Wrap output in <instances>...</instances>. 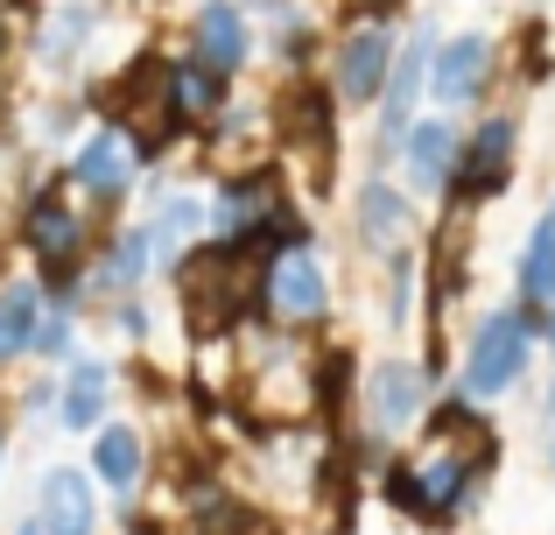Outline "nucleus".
Returning <instances> with one entry per match:
<instances>
[{"instance_id":"nucleus-1","label":"nucleus","mask_w":555,"mask_h":535,"mask_svg":"<svg viewBox=\"0 0 555 535\" xmlns=\"http://www.w3.org/2000/svg\"><path fill=\"white\" fill-rule=\"evenodd\" d=\"M492 466H500V437L472 416V402L436 409L429 451H422V466H408L415 472V514L422 522H457V514H472V500H478V486H486Z\"/></svg>"},{"instance_id":"nucleus-2","label":"nucleus","mask_w":555,"mask_h":535,"mask_svg":"<svg viewBox=\"0 0 555 535\" xmlns=\"http://www.w3.org/2000/svg\"><path fill=\"white\" fill-rule=\"evenodd\" d=\"M14 247L28 254V268L42 275V289L85 282V262H92L99 240H92V219H85V205L64 191V177L22 198V212H14Z\"/></svg>"},{"instance_id":"nucleus-3","label":"nucleus","mask_w":555,"mask_h":535,"mask_svg":"<svg viewBox=\"0 0 555 535\" xmlns=\"http://www.w3.org/2000/svg\"><path fill=\"white\" fill-rule=\"evenodd\" d=\"M141 163H149V155L134 149V135L106 120V127H92V135H85L78 149H70V163L56 169V177H64V191L78 198V205L113 212V205H120V198L141 183Z\"/></svg>"},{"instance_id":"nucleus-4","label":"nucleus","mask_w":555,"mask_h":535,"mask_svg":"<svg viewBox=\"0 0 555 535\" xmlns=\"http://www.w3.org/2000/svg\"><path fill=\"white\" fill-rule=\"evenodd\" d=\"M528 353H534V324L520 310H492L478 324L472 353H464V402H492L528 373Z\"/></svg>"},{"instance_id":"nucleus-5","label":"nucleus","mask_w":555,"mask_h":535,"mask_svg":"<svg viewBox=\"0 0 555 535\" xmlns=\"http://www.w3.org/2000/svg\"><path fill=\"white\" fill-rule=\"evenodd\" d=\"M260 310H274L282 324H317L331 310V275H324V254L310 240L268 254V268H260Z\"/></svg>"},{"instance_id":"nucleus-6","label":"nucleus","mask_w":555,"mask_h":535,"mask_svg":"<svg viewBox=\"0 0 555 535\" xmlns=\"http://www.w3.org/2000/svg\"><path fill=\"white\" fill-rule=\"evenodd\" d=\"M149 275H155L149 226H113V233H99L92 262H85V296H99V303L141 296V282H149Z\"/></svg>"},{"instance_id":"nucleus-7","label":"nucleus","mask_w":555,"mask_h":535,"mask_svg":"<svg viewBox=\"0 0 555 535\" xmlns=\"http://www.w3.org/2000/svg\"><path fill=\"white\" fill-rule=\"evenodd\" d=\"M514 141H520L514 113L478 120V135L464 141V155H457V183H450V191H457L464 205H486L492 191H506V177H514Z\"/></svg>"},{"instance_id":"nucleus-8","label":"nucleus","mask_w":555,"mask_h":535,"mask_svg":"<svg viewBox=\"0 0 555 535\" xmlns=\"http://www.w3.org/2000/svg\"><path fill=\"white\" fill-rule=\"evenodd\" d=\"M492 71H500L492 36H450L443 50L429 56V99L436 106H478L486 85H492Z\"/></svg>"},{"instance_id":"nucleus-9","label":"nucleus","mask_w":555,"mask_h":535,"mask_svg":"<svg viewBox=\"0 0 555 535\" xmlns=\"http://www.w3.org/2000/svg\"><path fill=\"white\" fill-rule=\"evenodd\" d=\"M99 36V0H50L36 22V42H28V56H36L50 78H70V71L85 64V50H92Z\"/></svg>"},{"instance_id":"nucleus-10","label":"nucleus","mask_w":555,"mask_h":535,"mask_svg":"<svg viewBox=\"0 0 555 535\" xmlns=\"http://www.w3.org/2000/svg\"><path fill=\"white\" fill-rule=\"evenodd\" d=\"M36 522L50 535H99V480L92 466H50L36 480Z\"/></svg>"},{"instance_id":"nucleus-11","label":"nucleus","mask_w":555,"mask_h":535,"mask_svg":"<svg viewBox=\"0 0 555 535\" xmlns=\"http://www.w3.org/2000/svg\"><path fill=\"white\" fill-rule=\"evenodd\" d=\"M141 226H149V247H155V275H177L190 254L211 240V205L190 198V191H169Z\"/></svg>"},{"instance_id":"nucleus-12","label":"nucleus","mask_w":555,"mask_h":535,"mask_svg":"<svg viewBox=\"0 0 555 535\" xmlns=\"http://www.w3.org/2000/svg\"><path fill=\"white\" fill-rule=\"evenodd\" d=\"M393 50H401V42H393V36H387L379 22L352 28V36L338 42V56H331V71H338V99H352V106H373V99L387 92Z\"/></svg>"},{"instance_id":"nucleus-13","label":"nucleus","mask_w":555,"mask_h":535,"mask_svg":"<svg viewBox=\"0 0 555 535\" xmlns=\"http://www.w3.org/2000/svg\"><path fill=\"white\" fill-rule=\"evenodd\" d=\"M190 50L204 56L211 71H246V56H254V28H246L240 0H197L190 8Z\"/></svg>"},{"instance_id":"nucleus-14","label":"nucleus","mask_w":555,"mask_h":535,"mask_svg":"<svg viewBox=\"0 0 555 535\" xmlns=\"http://www.w3.org/2000/svg\"><path fill=\"white\" fill-rule=\"evenodd\" d=\"M429 56H436V28H415V36L393 50V71H387V92H379V141H401L408 127H415V85L429 78Z\"/></svg>"},{"instance_id":"nucleus-15","label":"nucleus","mask_w":555,"mask_h":535,"mask_svg":"<svg viewBox=\"0 0 555 535\" xmlns=\"http://www.w3.org/2000/svg\"><path fill=\"white\" fill-rule=\"evenodd\" d=\"M422 402H429V367H415V359H379V367L366 373V416H373V430L415 423Z\"/></svg>"},{"instance_id":"nucleus-16","label":"nucleus","mask_w":555,"mask_h":535,"mask_svg":"<svg viewBox=\"0 0 555 535\" xmlns=\"http://www.w3.org/2000/svg\"><path fill=\"white\" fill-rule=\"evenodd\" d=\"M56 381H64L56 387V423L78 430V437H92V430L106 423V409H113V367L92 359V353H78Z\"/></svg>"},{"instance_id":"nucleus-17","label":"nucleus","mask_w":555,"mask_h":535,"mask_svg":"<svg viewBox=\"0 0 555 535\" xmlns=\"http://www.w3.org/2000/svg\"><path fill=\"white\" fill-rule=\"evenodd\" d=\"M457 155H464V135L443 120V113L401 135V169H408L415 191H450V183H457Z\"/></svg>"},{"instance_id":"nucleus-18","label":"nucleus","mask_w":555,"mask_h":535,"mask_svg":"<svg viewBox=\"0 0 555 535\" xmlns=\"http://www.w3.org/2000/svg\"><path fill=\"white\" fill-rule=\"evenodd\" d=\"M42 310H50V289H42V275H8L0 282V373L22 367V359H36V324Z\"/></svg>"},{"instance_id":"nucleus-19","label":"nucleus","mask_w":555,"mask_h":535,"mask_svg":"<svg viewBox=\"0 0 555 535\" xmlns=\"http://www.w3.org/2000/svg\"><path fill=\"white\" fill-rule=\"evenodd\" d=\"M92 480L120 500L141 494V480H149V437L134 423H99L92 430Z\"/></svg>"},{"instance_id":"nucleus-20","label":"nucleus","mask_w":555,"mask_h":535,"mask_svg":"<svg viewBox=\"0 0 555 535\" xmlns=\"http://www.w3.org/2000/svg\"><path fill=\"white\" fill-rule=\"evenodd\" d=\"M169 113H177V127H204L225 113V71H211L197 50L169 56Z\"/></svg>"},{"instance_id":"nucleus-21","label":"nucleus","mask_w":555,"mask_h":535,"mask_svg":"<svg viewBox=\"0 0 555 535\" xmlns=\"http://www.w3.org/2000/svg\"><path fill=\"white\" fill-rule=\"evenodd\" d=\"M359 240H366V247H379V254H393L408 240V226H415V212H408V198L393 191V183H366V191H359Z\"/></svg>"},{"instance_id":"nucleus-22","label":"nucleus","mask_w":555,"mask_h":535,"mask_svg":"<svg viewBox=\"0 0 555 535\" xmlns=\"http://www.w3.org/2000/svg\"><path fill=\"white\" fill-rule=\"evenodd\" d=\"M520 296L555 310V219H542L528 233V247H520Z\"/></svg>"},{"instance_id":"nucleus-23","label":"nucleus","mask_w":555,"mask_h":535,"mask_svg":"<svg viewBox=\"0 0 555 535\" xmlns=\"http://www.w3.org/2000/svg\"><path fill=\"white\" fill-rule=\"evenodd\" d=\"M36 359L42 367H70V359H78V310H70V303H50V310H42Z\"/></svg>"},{"instance_id":"nucleus-24","label":"nucleus","mask_w":555,"mask_h":535,"mask_svg":"<svg viewBox=\"0 0 555 535\" xmlns=\"http://www.w3.org/2000/svg\"><path fill=\"white\" fill-rule=\"evenodd\" d=\"M190 528H197V535H246L254 522H246V508H240V500L211 494V500H197V514H190Z\"/></svg>"},{"instance_id":"nucleus-25","label":"nucleus","mask_w":555,"mask_h":535,"mask_svg":"<svg viewBox=\"0 0 555 535\" xmlns=\"http://www.w3.org/2000/svg\"><path fill=\"white\" fill-rule=\"evenodd\" d=\"M56 373H36V381H22V395H14V416H56Z\"/></svg>"},{"instance_id":"nucleus-26","label":"nucleus","mask_w":555,"mask_h":535,"mask_svg":"<svg viewBox=\"0 0 555 535\" xmlns=\"http://www.w3.org/2000/svg\"><path fill=\"white\" fill-rule=\"evenodd\" d=\"M106 310H113V331H120L127 345L149 339V303H141V296H120V303H106Z\"/></svg>"},{"instance_id":"nucleus-27","label":"nucleus","mask_w":555,"mask_h":535,"mask_svg":"<svg viewBox=\"0 0 555 535\" xmlns=\"http://www.w3.org/2000/svg\"><path fill=\"white\" fill-rule=\"evenodd\" d=\"M408 296H415V262L401 254V262H393V282H387V324L408 317Z\"/></svg>"},{"instance_id":"nucleus-28","label":"nucleus","mask_w":555,"mask_h":535,"mask_svg":"<svg viewBox=\"0 0 555 535\" xmlns=\"http://www.w3.org/2000/svg\"><path fill=\"white\" fill-rule=\"evenodd\" d=\"M8 444H14V423H8V409H0V466H8Z\"/></svg>"},{"instance_id":"nucleus-29","label":"nucleus","mask_w":555,"mask_h":535,"mask_svg":"<svg viewBox=\"0 0 555 535\" xmlns=\"http://www.w3.org/2000/svg\"><path fill=\"white\" fill-rule=\"evenodd\" d=\"M14 535H50V528H42V522H36V514H28V522H14Z\"/></svg>"},{"instance_id":"nucleus-30","label":"nucleus","mask_w":555,"mask_h":535,"mask_svg":"<svg viewBox=\"0 0 555 535\" xmlns=\"http://www.w3.org/2000/svg\"><path fill=\"white\" fill-rule=\"evenodd\" d=\"M359 8H379V14H387V8H393V0H359Z\"/></svg>"},{"instance_id":"nucleus-31","label":"nucleus","mask_w":555,"mask_h":535,"mask_svg":"<svg viewBox=\"0 0 555 535\" xmlns=\"http://www.w3.org/2000/svg\"><path fill=\"white\" fill-rule=\"evenodd\" d=\"M548 353H555V310H548Z\"/></svg>"},{"instance_id":"nucleus-32","label":"nucleus","mask_w":555,"mask_h":535,"mask_svg":"<svg viewBox=\"0 0 555 535\" xmlns=\"http://www.w3.org/2000/svg\"><path fill=\"white\" fill-rule=\"evenodd\" d=\"M548 416H555V387H548Z\"/></svg>"},{"instance_id":"nucleus-33","label":"nucleus","mask_w":555,"mask_h":535,"mask_svg":"<svg viewBox=\"0 0 555 535\" xmlns=\"http://www.w3.org/2000/svg\"><path fill=\"white\" fill-rule=\"evenodd\" d=\"M260 8H282V0H260Z\"/></svg>"},{"instance_id":"nucleus-34","label":"nucleus","mask_w":555,"mask_h":535,"mask_svg":"<svg viewBox=\"0 0 555 535\" xmlns=\"http://www.w3.org/2000/svg\"><path fill=\"white\" fill-rule=\"evenodd\" d=\"M548 219H555V205H548Z\"/></svg>"},{"instance_id":"nucleus-35","label":"nucleus","mask_w":555,"mask_h":535,"mask_svg":"<svg viewBox=\"0 0 555 535\" xmlns=\"http://www.w3.org/2000/svg\"><path fill=\"white\" fill-rule=\"evenodd\" d=\"M548 466H555V451H548Z\"/></svg>"}]
</instances>
